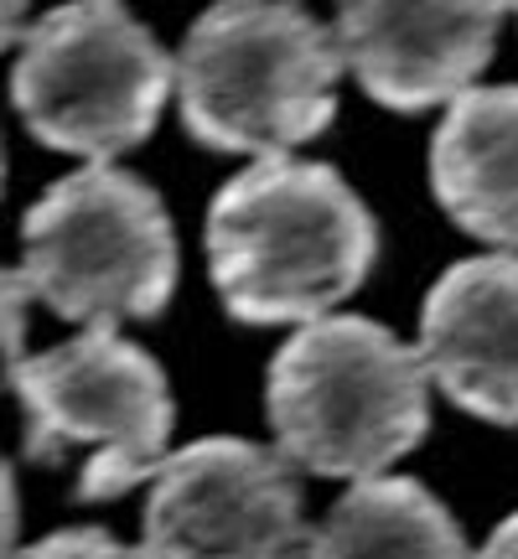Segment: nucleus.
Here are the masks:
<instances>
[{
	"instance_id": "nucleus-16",
	"label": "nucleus",
	"mask_w": 518,
	"mask_h": 559,
	"mask_svg": "<svg viewBox=\"0 0 518 559\" xmlns=\"http://www.w3.org/2000/svg\"><path fill=\"white\" fill-rule=\"evenodd\" d=\"M26 37V0H0V52Z\"/></svg>"
},
{
	"instance_id": "nucleus-2",
	"label": "nucleus",
	"mask_w": 518,
	"mask_h": 559,
	"mask_svg": "<svg viewBox=\"0 0 518 559\" xmlns=\"http://www.w3.org/2000/svg\"><path fill=\"white\" fill-rule=\"evenodd\" d=\"M338 37L301 0H219L177 52L181 124L208 151L285 156L338 115Z\"/></svg>"
},
{
	"instance_id": "nucleus-9",
	"label": "nucleus",
	"mask_w": 518,
	"mask_h": 559,
	"mask_svg": "<svg viewBox=\"0 0 518 559\" xmlns=\"http://www.w3.org/2000/svg\"><path fill=\"white\" fill-rule=\"evenodd\" d=\"M420 358L457 409L518 425V254L461 260L431 285Z\"/></svg>"
},
{
	"instance_id": "nucleus-1",
	"label": "nucleus",
	"mask_w": 518,
	"mask_h": 559,
	"mask_svg": "<svg viewBox=\"0 0 518 559\" xmlns=\"http://www.w3.org/2000/svg\"><path fill=\"white\" fill-rule=\"evenodd\" d=\"M208 275L234 321H317L379 260V223L321 160L259 156L208 202Z\"/></svg>"
},
{
	"instance_id": "nucleus-6",
	"label": "nucleus",
	"mask_w": 518,
	"mask_h": 559,
	"mask_svg": "<svg viewBox=\"0 0 518 559\" xmlns=\"http://www.w3.org/2000/svg\"><path fill=\"white\" fill-rule=\"evenodd\" d=\"M172 83L177 62L120 0H68L26 26L11 99L42 145L115 160L156 130Z\"/></svg>"
},
{
	"instance_id": "nucleus-8",
	"label": "nucleus",
	"mask_w": 518,
	"mask_h": 559,
	"mask_svg": "<svg viewBox=\"0 0 518 559\" xmlns=\"http://www.w3.org/2000/svg\"><path fill=\"white\" fill-rule=\"evenodd\" d=\"M508 0H338V52L395 115L467 94L493 62Z\"/></svg>"
},
{
	"instance_id": "nucleus-5",
	"label": "nucleus",
	"mask_w": 518,
	"mask_h": 559,
	"mask_svg": "<svg viewBox=\"0 0 518 559\" xmlns=\"http://www.w3.org/2000/svg\"><path fill=\"white\" fill-rule=\"evenodd\" d=\"M26 415V461L62 466L79 451L83 502L125 498L151 481L172 440V389L161 362L125 342L115 326H83V337L5 368Z\"/></svg>"
},
{
	"instance_id": "nucleus-12",
	"label": "nucleus",
	"mask_w": 518,
	"mask_h": 559,
	"mask_svg": "<svg viewBox=\"0 0 518 559\" xmlns=\"http://www.w3.org/2000/svg\"><path fill=\"white\" fill-rule=\"evenodd\" d=\"M16 559H156V555L120 544L109 528H62V534H47L32 549H21Z\"/></svg>"
},
{
	"instance_id": "nucleus-15",
	"label": "nucleus",
	"mask_w": 518,
	"mask_h": 559,
	"mask_svg": "<svg viewBox=\"0 0 518 559\" xmlns=\"http://www.w3.org/2000/svg\"><path fill=\"white\" fill-rule=\"evenodd\" d=\"M478 559H518V513H514V519H503L498 528H493V539L482 544Z\"/></svg>"
},
{
	"instance_id": "nucleus-11",
	"label": "nucleus",
	"mask_w": 518,
	"mask_h": 559,
	"mask_svg": "<svg viewBox=\"0 0 518 559\" xmlns=\"http://www.w3.org/2000/svg\"><path fill=\"white\" fill-rule=\"evenodd\" d=\"M306 559H478L457 519L410 477H358L306 544Z\"/></svg>"
},
{
	"instance_id": "nucleus-10",
	"label": "nucleus",
	"mask_w": 518,
	"mask_h": 559,
	"mask_svg": "<svg viewBox=\"0 0 518 559\" xmlns=\"http://www.w3.org/2000/svg\"><path fill=\"white\" fill-rule=\"evenodd\" d=\"M431 187L472 239L518 249V83L451 99L431 140Z\"/></svg>"
},
{
	"instance_id": "nucleus-3",
	"label": "nucleus",
	"mask_w": 518,
	"mask_h": 559,
	"mask_svg": "<svg viewBox=\"0 0 518 559\" xmlns=\"http://www.w3.org/2000/svg\"><path fill=\"white\" fill-rule=\"evenodd\" d=\"M264 404L301 472L379 477L431 430V368L379 321L317 317L275 353Z\"/></svg>"
},
{
	"instance_id": "nucleus-18",
	"label": "nucleus",
	"mask_w": 518,
	"mask_h": 559,
	"mask_svg": "<svg viewBox=\"0 0 518 559\" xmlns=\"http://www.w3.org/2000/svg\"><path fill=\"white\" fill-rule=\"evenodd\" d=\"M508 11H514V16H518V0H508Z\"/></svg>"
},
{
	"instance_id": "nucleus-17",
	"label": "nucleus",
	"mask_w": 518,
	"mask_h": 559,
	"mask_svg": "<svg viewBox=\"0 0 518 559\" xmlns=\"http://www.w3.org/2000/svg\"><path fill=\"white\" fill-rule=\"evenodd\" d=\"M0 192H5V145H0Z\"/></svg>"
},
{
	"instance_id": "nucleus-4",
	"label": "nucleus",
	"mask_w": 518,
	"mask_h": 559,
	"mask_svg": "<svg viewBox=\"0 0 518 559\" xmlns=\"http://www.w3.org/2000/svg\"><path fill=\"white\" fill-rule=\"evenodd\" d=\"M21 275L62 321H151L177 290V228L151 181L109 160L52 181L21 223Z\"/></svg>"
},
{
	"instance_id": "nucleus-14",
	"label": "nucleus",
	"mask_w": 518,
	"mask_h": 559,
	"mask_svg": "<svg viewBox=\"0 0 518 559\" xmlns=\"http://www.w3.org/2000/svg\"><path fill=\"white\" fill-rule=\"evenodd\" d=\"M16 528H21V502H16V477L0 461V559H16Z\"/></svg>"
},
{
	"instance_id": "nucleus-7",
	"label": "nucleus",
	"mask_w": 518,
	"mask_h": 559,
	"mask_svg": "<svg viewBox=\"0 0 518 559\" xmlns=\"http://www.w3.org/2000/svg\"><path fill=\"white\" fill-rule=\"evenodd\" d=\"M306 544V492L285 451L208 436L151 477L145 549L156 559H301Z\"/></svg>"
},
{
	"instance_id": "nucleus-13",
	"label": "nucleus",
	"mask_w": 518,
	"mask_h": 559,
	"mask_svg": "<svg viewBox=\"0 0 518 559\" xmlns=\"http://www.w3.org/2000/svg\"><path fill=\"white\" fill-rule=\"evenodd\" d=\"M32 285L21 270H0V362L11 368L21 358V342H26V306H32Z\"/></svg>"
}]
</instances>
